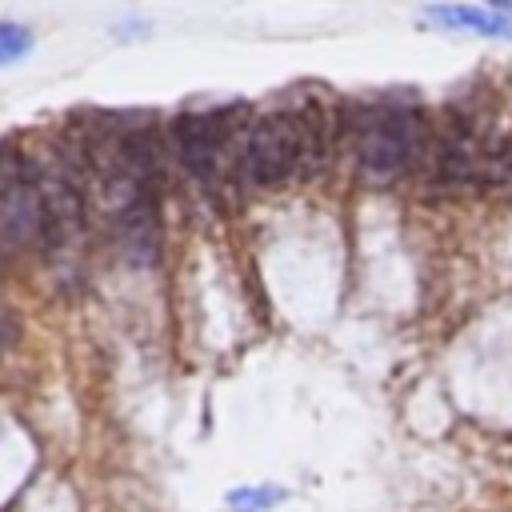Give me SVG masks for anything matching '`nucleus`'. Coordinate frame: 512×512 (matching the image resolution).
Returning a JSON list of instances; mask_svg holds the SVG:
<instances>
[{
    "label": "nucleus",
    "mask_w": 512,
    "mask_h": 512,
    "mask_svg": "<svg viewBox=\"0 0 512 512\" xmlns=\"http://www.w3.org/2000/svg\"><path fill=\"white\" fill-rule=\"evenodd\" d=\"M352 160L372 184L400 180L424 160V116L412 104H364L352 116Z\"/></svg>",
    "instance_id": "1"
},
{
    "label": "nucleus",
    "mask_w": 512,
    "mask_h": 512,
    "mask_svg": "<svg viewBox=\"0 0 512 512\" xmlns=\"http://www.w3.org/2000/svg\"><path fill=\"white\" fill-rule=\"evenodd\" d=\"M232 168L248 188H276L292 176H304V152H300V128L296 112H264L256 116L240 136L232 152Z\"/></svg>",
    "instance_id": "2"
},
{
    "label": "nucleus",
    "mask_w": 512,
    "mask_h": 512,
    "mask_svg": "<svg viewBox=\"0 0 512 512\" xmlns=\"http://www.w3.org/2000/svg\"><path fill=\"white\" fill-rule=\"evenodd\" d=\"M44 240V200L36 164L12 148H0V244L24 248Z\"/></svg>",
    "instance_id": "3"
},
{
    "label": "nucleus",
    "mask_w": 512,
    "mask_h": 512,
    "mask_svg": "<svg viewBox=\"0 0 512 512\" xmlns=\"http://www.w3.org/2000/svg\"><path fill=\"white\" fill-rule=\"evenodd\" d=\"M172 148L180 156V164L196 176V180H212L224 172V160L232 164L236 152V136L228 132V120L216 112H196V116H180L172 124Z\"/></svg>",
    "instance_id": "4"
},
{
    "label": "nucleus",
    "mask_w": 512,
    "mask_h": 512,
    "mask_svg": "<svg viewBox=\"0 0 512 512\" xmlns=\"http://www.w3.org/2000/svg\"><path fill=\"white\" fill-rule=\"evenodd\" d=\"M40 200H44V240H68L84 224V184L76 160H56L36 168Z\"/></svg>",
    "instance_id": "5"
},
{
    "label": "nucleus",
    "mask_w": 512,
    "mask_h": 512,
    "mask_svg": "<svg viewBox=\"0 0 512 512\" xmlns=\"http://www.w3.org/2000/svg\"><path fill=\"white\" fill-rule=\"evenodd\" d=\"M424 20L444 28V32L512 36V16H500L492 8H472V4H432V8H424Z\"/></svg>",
    "instance_id": "6"
},
{
    "label": "nucleus",
    "mask_w": 512,
    "mask_h": 512,
    "mask_svg": "<svg viewBox=\"0 0 512 512\" xmlns=\"http://www.w3.org/2000/svg\"><path fill=\"white\" fill-rule=\"evenodd\" d=\"M284 496H288V492H284V488H276V484H256V488H232L224 500H228V508L268 512V508H276Z\"/></svg>",
    "instance_id": "7"
},
{
    "label": "nucleus",
    "mask_w": 512,
    "mask_h": 512,
    "mask_svg": "<svg viewBox=\"0 0 512 512\" xmlns=\"http://www.w3.org/2000/svg\"><path fill=\"white\" fill-rule=\"evenodd\" d=\"M32 52V32L16 20H0V64H12Z\"/></svg>",
    "instance_id": "8"
},
{
    "label": "nucleus",
    "mask_w": 512,
    "mask_h": 512,
    "mask_svg": "<svg viewBox=\"0 0 512 512\" xmlns=\"http://www.w3.org/2000/svg\"><path fill=\"white\" fill-rule=\"evenodd\" d=\"M488 4H492V12H500V16L512 12V0H488Z\"/></svg>",
    "instance_id": "9"
},
{
    "label": "nucleus",
    "mask_w": 512,
    "mask_h": 512,
    "mask_svg": "<svg viewBox=\"0 0 512 512\" xmlns=\"http://www.w3.org/2000/svg\"><path fill=\"white\" fill-rule=\"evenodd\" d=\"M232 512H244V508H232Z\"/></svg>",
    "instance_id": "10"
}]
</instances>
